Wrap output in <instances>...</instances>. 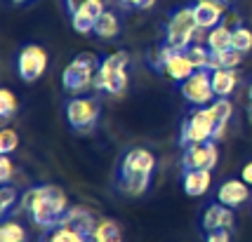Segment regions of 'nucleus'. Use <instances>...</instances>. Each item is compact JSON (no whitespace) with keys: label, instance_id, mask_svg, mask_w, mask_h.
Returning a JSON list of instances; mask_svg holds the SVG:
<instances>
[{"label":"nucleus","instance_id":"dca6fc26","mask_svg":"<svg viewBox=\"0 0 252 242\" xmlns=\"http://www.w3.org/2000/svg\"><path fill=\"white\" fill-rule=\"evenodd\" d=\"M38 242H94L92 235L85 231H80L71 223H59L55 228L45 231V235Z\"/></svg>","mask_w":252,"mask_h":242},{"label":"nucleus","instance_id":"6ab92c4d","mask_svg":"<svg viewBox=\"0 0 252 242\" xmlns=\"http://www.w3.org/2000/svg\"><path fill=\"white\" fill-rule=\"evenodd\" d=\"M231 38H233V28L221 22L220 26L210 28L208 38H205V45L210 47V52H212V54H220V52L231 50Z\"/></svg>","mask_w":252,"mask_h":242},{"label":"nucleus","instance_id":"bb28decb","mask_svg":"<svg viewBox=\"0 0 252 242\" xmlns=\"http://www.w3.org/2000/svg\"><path fill=\"white\" fill-rule=\"evenodd\" d=\"M243 54L238 50H226V52H220V54H212V64H210V71H215V68H236L241 64Z\"/></svg>","mask_w":252,"mask_h":242},{"label":"nucleus","instance_id":"0eeeda50","mask_svg":"<svg viewBox=\"0 0 252 242\" xmlns=\"http://www.w3.org/2000/svg\"><path fill=\"white\" fill-rule=\"evenodd\" d=\"M101 115V106L94 97H73L66 101V122L76 132H90L94 130Z\"/></svg>","mask_w":252,"mask_h":242},{"label":"nucleus","instance_id":"c756f323","mask_svg":"<svg viewBox=\"0 0 252 242\" xmlns=\"http://www.w3.org/2000/svg\"><path fill=\"white\" fill-rule=\"evenodd\" d=\"M118 2H121V7H125V10H139V12L151 10L156 5V0H118Z\"/></svg>","mask_w":252,"mask_h":242},{"label":"nucleus","instance_id":"72a5a7b5","mask_svg":"<svg viewBox=\"0 0 252 242\" xmlns=\"http://www.w3.org/2000/svg\"><path fill=\"white\" fill-rule=\"evenodd\" d=\"M241 179L248 184V186H252V160L250 162H245V167L241 169Z\"/></svg>","mask_w":252,"mask_h":242},{"label":"nucleus","instance_id":"2f4dec72","mask_svg":"<svg viewBox=\"0 0 252 242\" xmlns=\"http://www.w3.org/2000/svg\"><path fill=\"white\" fill-rule=\"evenodd\" d=\"M205 242H231L229 231H212L205 235Z\"/></svg>","mask_w":252,"mask_h":242},{"label":"nucleus","instance_id":"58836bf2","mask_svg":"<svg viewBox=\"0 0 252 242\" xmlns=\"http://www.w3.org/2000/svg\"><path fill=\"white\" fill-rule=\"evenodd\" d=\"M226 2H233V0H226Z\"/></svg>","mask_w":252,"mask_h":242},{"label":"nucleus","instance_id":"4c0bfd02","mask_svg":"<svg viewBox=\"0 0 252 242\" xmlns=\"http://www.w3.org/2000/svg\"><path fill=\"white\" fill-rule=\"evenodd\" d=\"M248 113H250V120H252V106H250V110H248Z\"/></svg>","mask_w":252,"mask_h":242},{"label":"nucleus","instance_id":"423d86ee","mask_svg":"<svg viewBox=\"0 0 252 242\" xmlns=\"http://www.w3.org/2000/svg\"><path fill=\"white\" fill-rule=\"evenodd\" d=\"M220 139L217 136V125L212 118V110L210 106H198L191 110L187 120L182 122V130H179V143L189 148L193 143H205V141H215Z\"/></svg>","mask_w":252,"mask_h":242},{"label":"nucleus","instance_id":"393cba45","mask_svg":"<svg viewBox=\"0 0 252 242\" xmlns=\"http://www.w3.org/2000/svg\"><path fill=\"white\" fill-rule=\"evenodd\" d=\"M231 47H233V50H238L241 54H250L252 52V31L245 26V24H241V26H236V28H233Z\"/></svg>","mask_w":252,"mask_h":242},{"label":"nucleus","instance_id":"ddd939ff","mask_svg":"<svg viewBox=\"0 0 252 242\" xmlns=\"http://www.w3.org/2000/svg\"><path fill=\"white\" fill-rule=\"evenodd\" d=\"M248 198H250V186L243 179H226L217 188V202H221V205H226L231 209L241 207Z\"/></svg>","mask_w":252,"mask_h":242},{"label":"nucleus","instance_id":"f704fd0d","mask_svg":"<svg viewBox=\"0 0 252 242\" xmlns=\"http://www.w3.org/2000/svg\"><path fill=\"white\" fill-rule=\"evenodd\" d=\"M66 2V7H68V14H73V12L78 10V5L83 2V0H64Z\"/></svg>","mask_w":252,"mask_h":242},{"label":"nucleus","instance_id":"2eb2a0df","mask_svg":"<svg viewBox=\"0 0 252 242\" xmlns=\"http://www.w3.org/2000/svg\"><path fill=\"white\" fill-rule=\"evenodd\" d=\"M212 186V172L210 169H184L182 174V188L191 198L205 195Z\"/></svg>","mask_w":252,"mask_h":242},{"label":"nucleus","instance_id":"412c9836","mask_svg":"<svg viewBox=\"0 0 252 242\" xmlns=\"http://www.w3.org/2000/svg\"><path fill=\"white\" fill-rule=\"evenodd\" d=\"M92 240L94 242H123V231L113 219H97V226L92 231Z\"/></svg>","mask_w":252,"mask_h":242},{"label":"nucleus","instance_id":"473e14b6","mask_svg":"<svg viewBox=\"0 0 252 242\" xmlns=\"http://www.w3.org/2000/svg\"><path fill=\"white\" fill-rule=\"evenodd\" d=\"M198 2H205V5H212V7H217V10H221L224 14L229 12V2H226V0H198Z\"/></svg>","mask_w":252,"mask_h":242},{"label":"nucleus","instance_id":"9b49d317","mask_svg":"<svg viewBox=\"0 0 252 242\" xmlns=\"http://www.w3.org/2000/svg\"><path fill=\"white\" fill-rule=\"evenodd\" d=\"M106 10L104 0H83L78 5V10L71 14V26L73 31L80 35H90L94 33V24L101 17V12Z\"/></svg>","mask_w":252,"mask_h":242},{"label":"nucleus","instance_id":"f03ea898","mask_svg":"<svg viewBox=\"0 0 252 242\" xmlns=\"http://www.w3.org/2000/svg\"><path fill=\"white\" fill-rule=\"evenodd\" d=\"M156 155L146 148H130L118 167V188L127 195H144L151 186Z\"/></svg>","mask_w":252,"mask_h":242},{"label":"nucleus","instance_id":"9d476101","mask_svg":"<svg viewBox=\"0 0 252 242\" xmlns=\"http://www.w3.org/2000/svg\"><path fill=\"white\" fill-rule=\"evenodd\" d=\"M220 162V151H217V143L215 141H205V143H193L184 148L182 155V165L184 169H215Z\"/></svg>","mask_w":252,"mask_h":242},{"label":"nucleus","instance_id":"b1692460","mask_svg":"<svg viewBox=\"0 0 252 242\" xmlns=\"http://www.w3.org/2000/svg\"><path fill=\"white\" fill-rule=\"evenodd\" d=\"M26 228L24 223L14 219H5L0 226V242H26Z\"/></svg>","mask_w":252,"mask_h":242},{"label":"nucleus","instance_id":"c85d7f7f","mask_svg":"<svg viewBox=\"0 0 252 242\" xmlns=\"http://www.w3.org/2000/svg\"><path fill=\"white\" fill-rule=\"evenodd\" d=\"M17 148H19V134L14 132L12 127L0 130V155H10Z\"/></svg>","mask_w":252,"mask_h":242},{"label":"nucleus","instance_id":"7ed1b4c3","mask_svg":"<svg viewBox=\"0 0 252 242\" xmlns=\"http://www.w3.org/2000/svg\"><path fill=\"white\" fill-rule=\"evenodd\" d=\"M196 33H198V22L196 14H193V5H182L175 7L167 26H165V38H163V47L167 52H184L191 43H196Z\"/></svg>","mask_w":252,"mask_h":242},{"label":"nucleus","instance_id":"7c9ffc66","mask_svg":"<svg viewBox=\"0 0 252 242\" xmlns=\"http://www.w3.org/2000/svg\"><path fill=\"white\" fill-rule=\"evenodd\" d=\"M12 174H14V167H12L10 155H0V184H10Z\"/></svg>","mask_w":252,"mask_h":242},{"label":"nucleus","instance_id":"6e6552de","mask_svg":"<svg viewBox=\"0 0 252 242\" xmlns=\"http://www.w3.org/2000/svg\"><path fill=\"white\" fill-rule=\"evenodd\" d=\"M179 94L184 97V101L193 104V106H210L212 101L217 99V94H215V89H212L210 68L193 71L184 82H179Z\"/></svg>","mask_w":252,"mask_h":242},{"label":"nucleus","instance_id":"1a4fd4ad","mask_svg":"<svg viewBox=\"0 0 252 242\" xmlns=\"http://www.w3.org/2000/svg\"><path fill=\"white\" fill-rule=\"evenodd\" d=\"M47 68V52L40 45H24L17 54V73L26 82H35Z\"/></svg>","mask_w":252,"mask_h":242},{"label":"nucleus","instance_id":"aec40b11","mask_svg":"<svg viewBox=\"0 0 252 242\" xmlns=\"http://www.w3.org/2000/svg\"><path fill=\"white\" fill-rule=\"evenodd\" d=\"M118 33H121V17L113 10H104L94 24V35L101 40H113Z\"/></svg>","mask_w":252,"mask_h":242},{"label":"nucleus","instance_id":"f257e3e1","mask_svg":"<svg viewBox=\"0 0 252 242\" xmlns=\"http://www.w3.org/2000/svg\"><path fill=\"white\" fill-rule=\"evenodd\" d=\"M19 209H24L31 216V221L38 228L50 231V228L59 226L62 216L68 212V198L59 186H52V184L35 186L29 188L22 195Z\"/></svg>","mask_w":252,"mask_h":242},{"label":"nucleus","instance_id":"e433bc0d","mask_svg":"<svg viewBox=\"0 0 252 242\" xmlns=\"http://www.w3.org/2000/svg\"><path fill=\"white\" fill-rule=\"evenodd\" d=\"M248 97H250V104H252V82H250V89H248Z\"/></svg>","mask_w":252,"mask_h":242},{"label":"nucleus","instance_id":"4be33fe9","mask_svg":"<svg viewBox=\"0 0 252 242\" xmlns=\"http://www.w3.org/2000/svg\"><path fill=\"white\" fill-rule=\"evenodd\" d=\"M210 110H212V118H215V125H217V136H221L231 120V115H233V104H231V99H220L217 97L210 104Z\"/></svg>","mask_w":252,"mask_h":242},{"label":"nucleus","instance_id":"39448f33","mask_svg":"<svg viewBox=\"0 0 252 242\" xmlns=\"http://www.w3.org/2000/svg\"><path fill=\"white\" fill-rule=\"evenodd\" d=\"M99 64H101V59L94 52H83V54L73 56L62 73L64 89L73 92V94H83L90 87H94V76L99 71Z\"/></svg>","mask_w":252,"mask_h":242},{"label":"nucleus","instance_id":"5701e85b","mask_svg":"<svg viewBox=\"0 0 252 242\" xmlns=\"http://www.w3.org/2000/svg\"><path fill=\"white\" fill-rule=\"evenodd\" d=\"M184 52H187L189 61L193 64V68H196V71H200V68H210V64H212V52H210L208 45L191 43Z\"/></svg>","mask_w":252,"mask_h":242},{"label":"nucleus","instance_id":"20e7f679","mask_svg":"<svg viewBox=\"0 0 252 242\" xmlns=\"http://www.w3.org/2000/svg\"><path fill=\"white\" fill-rule=\"evenodd\" d=\"M127 64H130V54L127 52H113L106 54L99 64V71L94 76V89L106 92L111 97H121L127 89Z\"/></svg>","mask_w":252,"mask_h":242},{"label":"nucleus","instance_id":"f8f14e48","mask_svg":"<svg viewBox=\"0 0 252 242\" xmlns=\"http://www.w3.org/2000/svg\"><path fill=\"white\" fill-rule=\"evenodd\" d=\"M200 226L205 233L212 231H231L233 228V209L221 205V202H212L205 207L203 212V219H200Z\"/></svg>","mask_w":252,"mask_h":242},{"label":"nucleus","instance_id":"a878e982","mask_svg":"<svg viewBox=\"0 0 252 242\" xmlns=\"http://www.w3.org/2000/svg\"><path fill=\"white\" fill-rule=\"evenodd\" d=\"M17 205H19V193L10 184H2V188H0V216L7 219Z\"/></svg>","mask_w":252,"mask_h":242},{"label":"nucleus","instance_id":"cd10ccee","mask_svg":"<svg viewBox=\"0 0 252 242\" xmlns=\"http://www.w3.org/2000/svg\"><path fill=\"white\" fill-rule=\"evenodd\" d=\"M17 108H19L17 97L12 94L10 89H0V118H2V120L12 118V115L17 113Z\"/></svg>","mask_w":252,"mask_h":242},{"label":"nucleus","instance_id":"a211bd4d","mask_svg":"<svg viewBox=\"0 0 252 242\" xmlns=\"http://www.w3.org/2000/svg\"><path fill=\"white\" fill-rule=\"evenodd\" d=\"M193 14H196V22L200 31H210L215 26H220L224 22V12L212 7V5H205V2H193Z\"/></svg>","mask_w":252,"mask_h":242},{"label":"nucleus","instance_id":"4468645a","mask_svg":"<svg viewBox=\"0 0 252 242\" xmlns=\"http://www.w3.org/2000/svg\"><path fill=\"white\" fill-rule=\"evenodd\" d=\"M163 47V45H160ZM163 52H165V61H163V71L167 78H172V80H177V82H184L196 68H193V64L189 61V56L187 52H167L163 47Z\"/></svg>","mask_w":252,"mask_h":242},{"label":"nucleus","instance_id":"f3484780","mask_svg":"<svg viewBox=\"0 0 252 242\" xmlns=\"http://www.w3.org/2000/svg\"><path fill=\"white\" fill-rule=\"evenodd\" d=\"M210 76H212V89L220 99H229L238 87L236 68H215V71H210Z\"/></svg>","mask_w":252,"mask_h":242},{"label":"nucleus","instance_id":"c9c22d12","mask_svg":"<svg viewBox=\"0 0 252 242\" xmlns=\"http://www.w3.org/2000/svg\"><path fill=\"white\" fill-rule=\"evenodd\" d=\"M10 2H14V5H24V2H31V0H10Z\"/></svg>","mask_w":252,"mask_h":242}]
</instances>
